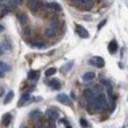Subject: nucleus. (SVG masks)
Listing matches in <instances>:
<instances>
[{
    "label": "nucleus",
    "mask_w": 128,
    "mask_h": 128,
    "mask_svg": "<svg viewBox=\"0 0 128 128\" xmlns=\"http://www.w3.org/2000/svg\"><path fill=\"white\" fill-rule=\"evenodd\" d=\"M94 104V106L96 108V110L98 112H102L106 110V96L104 94H100L96 96H95V100L93 102Z\"/></svg>",
    "instance_id": "obj_1"
},
{
    "label": "nucleus",
    "mask_w": 128,
    "mask_h": 128,
    "mask_svg": "<svg viewBox=\"0 0 128 128\" xmlns=\"http://www.w3.org/2000/svg\"><path fill=\"white\" fill-rule=\"evenodd\" d=\"M90 64L96 66V67H104V60L100 56H94L93 58L90 59Z\"/></svg>",
    "instance_id": "obj_2"
},
{
    "label": "nucleus",
    "mask_w": 128,
    "mask_h": 128,
    "mask_svg": "<svg viewBox=\"0 0 128 128\" xmlns=\"http://www.w3.org/2000/svg\"><path fill=\"white\" fill-rule=\"evenodd\" d=\"M46 9H48V11H61V6L56 3V2H49V3H46Z\"/></svg>",
    "instance_id": "obj_3"
},
{
    "label": "nucleus",
    "mask_w": 128,
    "mask_h": 128,
    "mask_svg": "<svg viewBox=\"0 0 128 128\" xmlns=\"http://www.w3.org/2000/svg\"><path fill=\"white\" fill-rule=\"evenodd\" d=\"M40 6V3L38 0H29L28 2V8L32 12H36Z\"/></svg>",
    "instance_id": "obj_4"
},
{
    "label": "nucleus",
    "mask_w": 128,
    "mask_h": 128,
    "mask_svg": "<svg viewBox=\"0 0 128 128\" xmlns=\"http://www.w3.org/2000/svg\"><path fill=\"white\" fill-rule=\"evenodd\" d=\"M84 98L88 102H93L95 100V94L91 89H86L84 91Z\"/></svg>",
    "instance_id": "obj_5"
},
{
    "label": "nucleus",
    "mask_w": 128,
    "mask_h": 128,
    "mask_svg": "<svg viewBox=\"0 0 128 128\" xmlns=\"http://www.w3.org/2000/svg\"><path fill=\"white\" fill-rule=\"evenodd\" d=\"M76 32L83 38H89V32L84 27H82L81 25H77L76 26Z\"/></svg>",
    "instance_id": "obj_6"
},
{
    "label": "nucleus",
    "mask_w": 128,
    "mask_h": 128,
    "mask_svg": "<svg viewBox=\"0 0 128 128\" xmlns=\"http://www.w3.org/2000/svg\"><path fill=\"white\" fill-rule=\"evenodd\" d=\"M46 116H48V118L51 119V120H56L58 118V112H56V110H54L53 108H48V110H46Z\"/></svg>",
    "instance_id": "obj_7"
},
{
    "label": "nucleus",
    "mask_w": 128,
    "mask_h": 128,
    "mask_svg": "<svg viewBox=\"0 0 128 128\" xmlns=\"http://www.w3.org/2000/svg\"><path fill=\"white\" fill-rule=\"evenodd\" d=\"M17 19L19 21V23L21 25H26L27 22H28V16L25 12H20L18 15H17Z\"/></svg>",
    "instance_id": "obj_8"
},
{
    "label": "nucleus",
    "mask_w": 128,
    "mask_h": 128,
    "mask_svg": "<svg viewBox=\"0 0 128 128\" xmlns=\"http://www.w3.org/2000/svg\"><path fill=\"white\" fill-rule=\"evenodd\" d=\"M56 100L59 102L63 104H70V98L66 96L65 94H59L58 96H56Z\"/></svg>",
    "instance_id": "obj_9"
},
{
    "label": "nucleus",
    "mask_w": 128,
    "mask_h": 128,
    "mask_svg": "<svg viewBox=\"0 0 128 128\" xmlns=\"http://www.w3.org/2000/svg\"><path fill=\"white\" fill-rule=\"evenodd\" d=\"M11 119H12V115L10 113H5L3 115V117H2V123H3V125L8 126L10 124V122H11Z\"/></svg>",
    "instance_id": "obj_10"
},
{
    "label": "nucleus",
    "mask_w": 128,
    "mask_h": 128,
    "mask_svg": "<svg viewBox=\"0 0 128 128\" xmlns=\"http://www.w3.org/2000/svg\"><path fill=\"white\" fill-rule=\"evenodd\" d=\"M42 113L40 112V110H32V112H30V118L31 119H34V120H38V119H40V117H42Z\"/></svg>",
    "instance_id": "obj_11"
},
{
    "label": "nucleus",
    "mask_w": 128,
    "mask_h": 128,
    "mask_svg": "<svg viewBox=\"0 0 128 128\" xmlns=\"http://www.w3.org/2000/svg\"><path fill=\"white\" fill-rule=\"evenodd\" d=\"M49 86L53 89V90H59L61 88V84L57 79H53L49 82Z\"/></svg>",
    "instance_id": "obj_12"
},
{
    "label": "nucleus",
    "mask_w": 128,
    "mask_h": 128,
    "mask_svg": "<svg viewBox=\"0 0 128 128\" xmlns=\"http://www.w3.org/2000/svg\"><path fill=\"white\" fill-rule=\"evenodd\" d=\"M56 32H57V29H56V28H53V27H49V28H48V29L46 30V34L48 36V38H53V36H55Z\"/></svg>",
    "instance_id": "obj_13"
},
{
    "label": "nucleus",
    "mask_w": 128,
    "mask_h": 128,
    "mask_svg": "<svg viewBox=\"0 0 128 128\" xmlns=\"http://www.w3.org/2000/svg\"><path fill=\"white\" fill-rule=\"evenodd\" d=\"M96 77V74L94 72H87L83 75V80L88 82V81H92L93 79H95Z\"/></svg>",
    "instance_id": "obj_14"
},
{
    "label": "nucleus",
    "mask_w": 128,
    "mask_h": 128,
    "mask_svg": "<svg viewBox=\"0 0 128 128\" xmlns=\"http://www.w3.org/2000/svg\"><path fill=\"white\" fill-rule=\"evenodd\" d=\"M108 50L112 53H114L117 50V42L115 40H112V42H110V44H108Z\"/></svg>",
    "instance_id": "obj_15"
},
{
    "label": "nucleus",
    "mask_w": 128,
    "mask_h": 128,
    "mask_svg": "<svg viewBox=\"0 0 128 128\" xmlns=\"http://www.w3.org/2000/svg\"><path fill=\"white\" fill-rule=\"evenodd\" d=\"M13 96H14V92L13 91H10L6 96H5V98H4V104H9L11 100H12V98H13Z\"/></svg>",
    "instance_id": "obj_16"
},
{
    "label": "nucleus",
    "mask_w": 128,
    "mask_h": 128,
    "mask_svg": "<svg viewBox=\"0 0 128 128\" xmlns=\"http://www.w3.org/2000/svg\"><path fill=\"white\" fill-rule=\"evenodd\" d=\"M83 5H84V9L87 10V11H89V10H91V9L93 8V6H94V1H93V0H87Z\"/></svg>",
    "instance_id": "obj_17"
},
{
    "label": "nucleus",
    "mask_w": 128,
    "mask_h": 128,
    "mask_svg": "<svg viewBox=\"0 0 128 128\" xmlns=\"http://www.w3.org/2000/svg\"><path fill=\"white\" fill-rule=\"evenodd\" d=\"M38 75H40V73H38V71L32 70V71L29 72V74H28V78H29L30 80H36V79L38 77Z\"/></svg>",
    "instance_id": "obj_18"
},
{
    "label": "nucleus",
    "mask_w": 128,
    "mask_h": 128,
    "mask_svg": "<svg viewBox=\"0 0 128 128\" xmlns=\"http://www.w3.org/2000/svg\"><path fill=\"white\" fill-rule=\"evenodd\" d=\"M29 98H30V94H24V95H22L21 96V100H20V102H19V106H22V104H24L26 102H28L29 100Z\"/></svg>",
    "instance_id": "obj_19"
},
{
    "label": "nucleus",
    "mask_w": 128,
    "mask_h": 128,
    "mask_svg": "<svg viewBox=\"0 0 128 128\" xmlns=\"http://www.w3.org/2000/svg\"><path fill=\"white\" fill-rule=\"evenodd\" d=\"M0 70L5 72V71H9L10 70V66L7 63L3 62V61H0Z\"/></svg>",
    "instance_id": "obj_20"
},
{
    "label": "nucleus",
    "mask_w": 128,
    "mask_h": 128,
    "mask_svg": "<svg viewBox=\"0 0 128 128\" xmlns=\"http://www.w3.org/2000/svg\"><path fill=\"white\" fill-rule=\"evenodd\" d=\"M56 73V69L54 68V67H51V68H48V70L46 71V77H49V76H52V75H54Z\"/></svg>",
    "instance_id": "obj_21"
},
{
    "label": "nucleus",
    "mask_w": 128,
    "mask_h": 128,
    "mask_svg": "<svg viewBox=\"0 0 128 128\" xmlns=\"http://www.w3.org/2000/svg\"><path fill=\"white\" fill-rule=\"evenodd\" d=\"M72 66H73V62L71 61V62H69V63L65 64L63 67H62V69H61V71H63V72H68L71 68H72Z\"/></svg>",
    "instance_id": "obj_22"
},
{
    "label": "nucleus",
    "mask_w": 128,
    "mask_h": 128,
    "mask_svg": "<svg viewBox=\"0 0 128 128\" xmlns=\"http://www.w3.org/2000/svg\"><path fill=\"white\" fill-rule=\"evenodd\" d=\"M32 46H34V48H42L46 46V44L44 42H34V44H32Z\"/></svg>",
    "instance_id": "obj_23"
},
{
    "label": "nucleus",
    "mask_w": 128,
    "mask_h": 128,
    "mask_svg": "<svg viewBox=\"0 0 128 128\" xmlns=\"http://www.w3.org/2000/svg\"><path fill=\"white\" fill-rule=\"evenodd\" d=\"M50 27H53V28H56V29H57V27H58V20H57L56 18H53V19L51 20V22H50Z\"/></svg>",
    "instance_id": "obj_24"
},
{
    "label": "nucleus",
    "mask_w": 128,
    "mask_h": 128,
    "mask_svg": "<svg viewBox=\"0 0 128 128\" xmlns=\"http://www.w3.org/2000/svg\"><path fill=\"white\" fill-rule=\"evenodd\" d=\"M2 48H4L5 50H10V49L12 48V46H11L8 42H3V44H2Z\"/></svg>",
    "instance_id": "obj_25"
},
{
    "label": "nucleus",
    "mask_w": 128,
    "mask_h": 128,
    "mask_svg": "<svg viewBox=\"0 0 128 128\" xmlns=\"http://www.w3.org/2000/svg\"><path fill=\"white\" fill-rule=\"evenodd\" d=\"M23 34H24L25 36H30V34H31V29H30L29 27L24 28V30H23Z\"/></svg>",
    "instance_id": "obj_26"
},
{
    "label": "nucleus",
    "mask_w": 128,
    "mask_h": 128,
    "mask_svg": "<svg viewBox=\"0 0 128 128\" xmlns=\"http://www.w3.org/2000/svg\"><path fill=\"white\" fill-rule=\"evenodd\" d=\"M80 123H81V126H82V127H88V126H89L88 121H87L86 119H84V118H81Z\"/></svg>",
    "instance_id": "obj_27"
},
{
    "label": "nucleus",
    "mask_w": 128,
    "mask_h": 128,
    "mask_svg": "<svg viewBox=\"0 0 128 128\" xmlns=\"http://www.w3.org/2000/svg\"><path fill=\"white\" fill-rule=\"evenodd\" d=\"M1 12H2V14H3V15H6V14L8 13V9H7V7H6V6L2 7V9H1Z\"/></svg>",
    "instance_id": "obj_28"
},
{
    "label": "nucleus",
    "mask_w": 128,
    "mask_h": 128,
    "mask_svg": "<svg viewBox=\"0 0 128 128\" xmlns=\"http://www.w3.org/2000/svg\"><path fill=\"white\" fill-rule=\"evenodd\" d=\"M106 23V20H104L102 22H100V23L98 24V30H100V29H102V27Z\"/></svg>",
    "instance_id": "obj_29"
},
{
    "label": "nucleus",
    "mask_w": 128,
    "mask_h": 128,
    "mask_svg": "<svg viewBox=\"0 0 128 128\" xmlns=\"http://www.w3.org/2000/svg\"><path fill=\"white\" fill-rule=\"evenodd\" d=\"M62 122H64V125H65V127L66 128H72L71 127V125L69 124V122L68 121H66V120H61Z\"/></svg>",
    "instance_id": "obj_30"
},
{
    "label": "nucleus",
    "mask_w": 128,
    "mask_h": 128,
    "mask_svg": "<svg viewBox=\"0 0 128 128\" xmlns=\"http://www.w3.org/2000/svg\"><path fill=\"white\" fill-rule=\"evenodd\" d=\"M86 1H87V0H75L76 3H83V4H84Z\"/></svg>",
    "instance_id": "obj_31"
},
{
    "label": "nucleus",
    "mask_w": 128,
    "mask_h": 128,
    "mask_svg": "<svg viewBox=\"0 0 128 128\" xmlns=\"http://www.w3.org/2000/svg\"><path fill=\"white\" fill-rule=\"evenodd\" d=\"M15 1H16L17 4H20V5L23 4V2H24V0H15Z\"/></svg>",
    "instance_id": "obj_32"
},
{
    "label": "nucleus",
    "mask_w": 128,
    "mask_h": 128,
    "mask_svg": "<svg viewBox=\"0 0 128 128\" xmlns=\"http://www.w3.org/2000/svg\"><path fill=\"white\" fill-rule=\"evenodd\" d=\"M4 77V72L0 70V78H3Z\"/></svg>",
    "instance_id": "obj_33"
},
{
    "label": "nucleus",
    "mask_w": 128,
    "mask_h": 128,
    "mask_svg": "<svg viewBox=\"0 0 128 128\" xmlns=\"http://www.w3.org/2000/svg\"><path fill=\"white\" fill-rule=\"evenodd\" d=\"M3 30H4V27H3V26H1V25H0V32H2V31H3Z\"/></svg>",
    "instance_id": "obj_34"
},
{
    "label": "nucleus",
    "mask_w": 128,
    "mask_h": 128,
    "mask_svg": "<svg viewBox=\"0 0 128 128\" xmlns=\"http://www.w3.org/2000/svg\"><path fill=\"white\" fill-rule=\"evenodd\" d=\"M1 54H2V51H1V50H0V56H1Z\"/></svg>",
    "instance_id": "obj_35"
}]
</instances>
